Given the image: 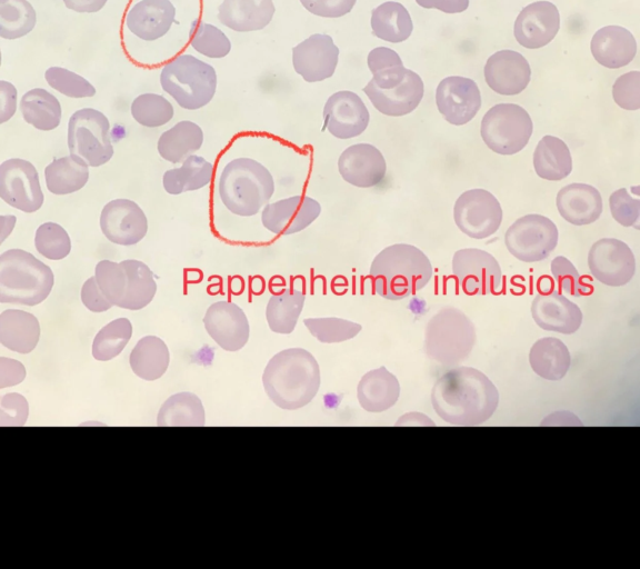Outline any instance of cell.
Listing matches in <instances>:
<instances>
[{
    "label": "cell",
    "mask_w": 640,
    "mask_h": 569,
    "mask_svg": "<svg viewBox=\"0 0 640 569\" xmlns=\"http://www.w3.org/2000/svg\"><path fill=\"white\" fill-rule=\"evenodd\" d=\"M453 219L464 234L473 239L492 236L502 221V209L497 198L484 189H471L459 196Z\"/></svg>",
    "instance_id": "obj_12"
},
{
    "label": "cell",
    "mask_w": 640,
    "mask_h": 569,
    "mask_svg": "<svg viewBox=\"0 0 640 569\" xmlns=\"http://www.w3.org/2000/svg\"><path fill=\"white\" fill-rule=\"evenodd\" d=\"M18 91L17 88L7 80L0 81V123L12 118L17 111Z\"/></svg>",
    "instance_id": "obj_58"
},
{
    "label": "cell",
    "mask_w": 640,
    "mask_h": 569,
    "mask_svg": "<svg viewBox=\"0 0 640 569\" xmlns=\"http://www.w3.org/2000/svg\"><path fill=\"white\" fill-rule=\"evenodd\" d=\"M37 24V12L28 0L0 1V37L16 40L29 34Z\"/></svg>",
    "instance_id": "obj_43"
},
{
    "label": "cell",
    "mask_w": 640,
    "mask_h": 569,
    "mask_svg": "<svg viewBox=\"0 0 640 569\" xmlns=\"http://www.w3.org/2000/svg\"><path fill=\"white\" fill-rule=\"evenodd\" d=\"M556 224L542 214H526L504 233L508 251L523 262H537L549 257L558 243Z\"/></svg>",
    "instance_id": "obj_11"
},
{
    "label": "cell",
    "mask_w": 640,
    "mask_h": 569,
    "mask_svg": "<svg viewBox=\"0 0 640 569\" xmlns=\"http://www.w3.org/2000/svg\"><path fill=\"white\" fill-rule=\"evenodd\" d=\"M34 247L47 259L61 260L71 251V240L63 227L44 222L36 231Z\"/></svg>",
    "instance_id": "obj_50"
},
{
    "label": "cell",
    "mask_w": 640,
    "mask_h": 569,
    "mask_svg": "<svg viewBox=\"0 0 640 569\" xmlns=\"http://www.w3.org/2000/svg\"><path fill=\"white\" fill-rule=\"evenodd\" d=\"M213 166L204 158L191 154L179 168L167 170L162 178L164 190L170 194L194 191L207 186L212 178Z\"/></svg>",
    "instance_id": "obj_40"
},
{
    "label": "cell",
    "mask_w": 640,
    "mask_h": 569,
    "mask_svg": "<svg viewBox=\"0 0 640 569\" xmlns=\"http://www.w3.org/2000/svg\"><path fill=\"white\" fill-rule=\"evenodd\" d=\"M81 301L92 312H103L112 307L99 288L94 276L88 278L82 284Z\"/></svg>",
    "instance_id": "obj_57"
},
{
    "label": "cell",
    "mask_w": 640,
    "mask_h": 569,
    "mask_svg": "<svg viewBox=\"0 0 640 569\" xmlns=\"http://www.w3.org/2000/svg\"><path fill=\"white\" fill-rule=\"evenodd\" d=\"M560 216L571 224H590L602 212L601 194L593 186L571 183L559 190L556 199Z\"/></svg>",
    "instance_id": "obj_28"
},
{
    "label": "cell",
    "mask_w": 640,
    "mask_h": 569,
    "mask_svg": "<svg viewBox=\"0 0 640 569\" xmlns=\"http://www.w3.org/2000/svg\"><path fill=\"white\" fill-rule=\"evenodd\" d=\"M127 273V289L119 308L140 310L148 306L157 291V283L150 268L142 261H121Z\"/></svg>",
    "instance_id": "obj_41"
},
{
    "label": "cell",
    "mask_w": 640,
    "mask_h": 569,
    "mask_svg": "<svg viewBox=\"0 0 640 569\" xmlns=\"http://www.w3.org/2000/svg\"><path fill=\"white\" fill-rule=\"evenodd\" d=\"M169 361L168 347L156 336H146L140 339L129 358L132 371L148 381L159 379L166 372Z\"/></svg>",
    "instance_id": "obj_38"
},
{
    "label": "cell",
    "mask_w": 640,
    "mask_h": 569,
    "mask_svg": "<svg viewBox=\"0 0 640 569\" xmlns=\"http://www.w3.org/2000/svg\"><path fill=\"white\" fill-rule=\"evenodd\" d=\"M54 284L49 266L22 249L0 256V302L36 306L46 300Z\"/></svg>",
    "instance_id": "obj_6"
},
{
    "label": "cell",
    "mask_w": 640,
    "mask_h": 569,
    "mask_svg": "<svg viewBox=\"0 0 640 569\" xmlns=\"http://www.w3.org/2000/svg\"><path fill=\"white\" fill-rule=\"evenodd\" d=\"M24 121L41 131L56 129L61 121L62 108L56 96L43 88L23 93L19 104Z\"/></svg>",
    "instance_id": "obj_37"
},
{
    "label": "cell",
    "mask_w": 640,
    "mask_h": 569,
    "mask_svg": "<svg viewBox=\"0 0 640 569\" xmlns=\"http://www.w3.org/2000/svg\"><path fill=\"white\" fill-rule=\"evenodd\" d=\"M292 67L306 82H320L333 76L339 48L329 34L313 33L292 48Z\"/></svg>",
    "instance_id": "obj_16"
},
{
    "label": "cell",
    "mask_w": 640,
    "mask_h": 569,
    "mask_svg": "<svg viewBox=\"0 0 640 569\" xmlns=\"http://www.w3.org/2000/svg\"><path fill=\"white\" fill-rule=\"evenodd\" d=\"M362 90L380 113L401 117L412 112L419 106L424 86L421 77L408 69L406 78L398 86L379 89L368 82Z\"/></svg>",
    "instance_id": "obj_25"
},
{
    "label": "cell",
    "mask_w": 640,
    "mask_h": 569,
    "mask_svg": "<svg viewBox=\"0 0 640 569\" xmlns=\"http://www.w3.org/2000/svg\"><path fill=\"white\" fill-rule=\"evenodd\" d=\"M40 325L36 316L19 309H7L0 315V342L19 353H29L38 345Z\"/></svg>",
    "instance_id": "obj_31"
},
{
    "label": "cell",
    "mask_w": 640,
    "mask_h": 569,
    "mask_svg": "<svg viewBox=\"0 0 640 569\" xmlns=\"http://www.w3.org/2000/svg\"><path fill=\"white\" fill-rule=\"evenodd\" d=\"M100 228L109 241L120 246H133L144 238L148 220L134 201L114 199L103 207Z\"/></svg>",
    "instance_id": "obj_20"
},
{
    "label": "cell",
    "mask_w": 640,
    "mask_h": 569,
    "mask_svg": "<svg viewBox=\"0 0 640 569\" xmlns=\"http://www.w3.org/2000/svg\"><path fill=\"white\" fill-rule=\"evenodd\" d=\"M132 118L141 126L157 128L168 123L174 113L172 103L158 93H142L130 106Z\"/></svg>",
    "instance_id": "obj_46"
},
{
    "label": "cell",
    "mask_w": 640,
    "mask_h": 569,
    "mask_svg": "<svg viewBox=\"0 0 640 569\" xmlns=\"http://www.w3.org/2000/svg\"><path fill=\"white\" fill-rule=\"evenodd\" d=\"M536 173L546 180L559 181L572 170V158L568 146L553 136H544L533 152Z\"/></svg>",
    "instance_id": "obj_36"
},
{
    "label": "cell",
    "mask_w": 640,
    "mask_h": 569,
    "mask_svg": "<svg viewBox=\"0 0 640 569\" xmlns=\"http://www.w3.org/2000/svg\"><path fill=\"white\" fill-rule=\"evenodd\" d=\"M550 269L560 292L564 291L574 297L590 295L592 292L593 287L583 281V277L579 274L576 267L566 257H556L551 261Z\"/></svg>",
    "instance_id": "obj_52"
},
{
    "label": "cell",
    "mask_w": 640,
    "mask_h": 569,
    "mask_svg": "<svg viewBox=\"0 0 640 569\" xmlns=\"http://www.w3.org/2000/svg\"><path fill=\"white\" fill-rule=\"evenodd\" d=\"M531 70L527 59L513 50H500L486 62L484 79L497 93L514 96L522 92L530 81Z\"/></svg>",
    "instance_id": "obj_24"
},
{
    "label": "cell",
    "mask_w": 640,
    "mask_h": 569,
    "mask_svg": "<svg viewBox=\"0 0 640 569\" xmlns=\"http://www.w3.org/2000/svg\"><path fill=\"white\" fill-rule=\"evenodd\" d=\"M588 266L593 278L611 287L627 284L636 272L633 252L627 243L614 238H602L591 246Z\"/></svg>",
    "instance_id": "obj_15"
},
{
    "label": "cell",
    "mask_w": 640,
    "mask_h": 569,
    "mask_svg": "<svg viewBox=\"0 0 640 569\" xmlns=\"http://www.w3.org/2000/svg\"><path fill=\"white\" fill-rule=\"evenodd\" d=\"M370 24L377 38L391 43L406 41L413 30L409 11L397 1H386L374 8Z\"/></svg>",
    "instance_id": "obj_33"
},
{
    "label": "cell",
    "mask_w": 640,
    "mask_h": 569,
    "mask_svg": "<svg viewBox=\"0 0 640 569\" xmlns=\"http://www.w3.org/2000/svg\"><path fill=\"white\" fill-rule=\"evenodd\" d=\"M203 323L209 336L227 351L240 350L250 336L246 313L231 301L212 303L203 317Z\"/></svg>",
    "instance_id": "obj_21"
},
{
    "label": "cell",
    "mask_w": 640,
    "mask_h": 569,
    "mask_svg": "<svg viewBox=\"0 0 640 569\" xmlns=\"http://www.w3.org/2000/svg\"><path fill=\"white\" fill-rule=\"evenodd\" d=\"M0 388L20 383L26 376L24 367L20 361L0 358Z\"/></svg>",
    "instance_id": "obj_59"
},
{
    "label": "cell",
    "mask_w": 640,
    "mask_h": 569,
    "mask_svg": "<svg viewBox=\"0 0 640 569\" xmlns=\"http://www.w3.org/2000/svg\"><path fill=\"white\" fill-rule=\"evenodd\" d=\"M399 395L398 379L386 367L364 373L357 389L360 406L369 412L388 410L397 402Z\"/></svg>",
    "instance_id": "obj_30"
},
{
    "label": "cell",
    "mask_w": 640,
    "mask_h": 569,
    "mask_svg": "<svg viewBox=\"0 0 640 569\" xmlns=\"http://www.w3.org/2000/svg\"><path fill=\"white\" fill-rule=\"evenodd\" d=\"M474 342V326L458 308L443 307L427 323L424 352L443 366L463 361Z\"/></svg>",
    "instance_id": "obj_8"
},
{
    "label": "cell",
    "mask_w": 640,
    "mask_h": 569,
    "mask_svg": "<svg viewBox=\"0 0 640 569\" xmlns=\"http://www.w3.org/2000/svg\"><path fill=\"white\" fill-rule=\"evenodd\" d=\"M436 103L444 120L454 126L468 123L481 107L477 83L464 77L442 79L436 90Z\"/></svg>",
    "instance_id": "obj_19"
},
{
    "label": "cell",
    "mask_w": 640,
    "mask_h": 569,
    "mask_svg": "<svg viewBox=\"0 0 640 569\" xmlns=\"http://www.w3.org/2000/svg\"><path fill=\"white\" fill-rule=\"evenodd\" d=\"M452 273L459 288L468 296L496 293L502 283L501 268L497 259L477 248L456 251Z\"/></svg>",
    "instance_id": "obj_13"
},
{
    "label": "cell",
    "mask_w": 640,
    "mask_h": 569,
    "mask_svg": "<svg viewBox=\"0 0 640 569\" xmlns=\"http://www.w3.org/2000/svg\"><path fill=\"white\" fill-rule=\"evenodd\" d=\"M609 207L618 223L639 229L640 200L633 198L626 188H620L611 193Z\"/></svg>",
    "instance_id": "obj_53"
},
{
    "label": "cell",
    "mask_w": 640,
    "mask_h": 569,
    "mask_svg": "<svg viewBox=\"0 0 640 569\" xmlns=\"http://www.w3.org/2000/svg\"><path fill=\"white\" fill-rule=\"evenodd\" d=\"M338 170L346 182L358 188H371L383 180L387 163L377 147L361 142L342 151L338 159Z\"/></svg>",
    "instance_id": "obj_22"
},
{
    "label": "cell",
    "mask_w": 640,
    "mask_h": 569,
    "mask_svg": "<svg viewBox=\"0 0 640 569\" xmlns=\"http://www.w3.org/2000/svg\"><path fill=\"white\" fill-rule=\"evenodd\" d=\"M206 423V413L201 400L191 392H179L169 397L161 406L158 426H197Z\"/></svg>",
    "instance_id": "obj_42"
},
{
    "label": "cell",
    "mask_w": 640,
    "mask_h": 569,
    "mask_svg": "<svg viewBox=\"0 0 640 569\" xmlns=\"http://www.w3.org/2000/svg\"><path fill=\"white\" fill-rule=\"evenodd\" d=\"M68 148L90 167L107 163L113 156L108 118L93 108L73 112L68 122Z\"/></svg>",
    "instance_id": "obj_10"
},
{
    "label": "cell",
    "mask_w": 640,
    "mask_h": 569,
    "mask_svg": "<svg viewBox=\"0 0 640 569\" xmlns=\"http://www.w3.org/2000/svg\"><path fill=\"white\" fill-rule=\"evenodd\" d=\"M532 130V120L522 107L514 103H499L483 116L480 132L490 150L509 156L527 146Z\"/></svg>",
    "instance_id": "obj_9"
},
{
    "label": "cell",
    "mask_w": 640,
    "mask_h": 569,
    "mask_svg": "<svg viewBox=\"0 0 640 569\" xmlns=\"http://www.w3.org/2000/svg\"><path fill=\"white\" fill-rule=\"evenodd\" d=\"M262 382L270 400L281 409L296 410L308 405L320 387V370L314 357L302 348L276 353L264 368Z\"/></svg>",
    "instance_id": "obj_3"
},
{
    "label": "cell",
    "mask_w": 640,
    "mask_h": 569,
    "mask_svg": "<svg viewBox=\"0 0 640 569\" xmlns=\"http://www.w3.org/2000/svg\"><path fill=\"white\" fill-rule=\"evenodd\" d=\"M369 276L377 295L396 301L421 290L432 277V266L417 247L394 243L374 257Z\"/></svg>",
    "instance_id": "obj_4"
},
{
    "label": "cell",
    "mask_w": 640,
    "mask_h": 569,
    "mask_svg": "<svg viewBox=\"0 0 640 569\" xmlns=\"http://www.w3.org/2000/svg\"><path fill=\"white\" fill-rule=\"evenodd\" d=\"M310 13L321 18H340L353 9L357 0H299Z\"/></svg>",
    "instance_id": "obj_56"
},
{
    "label": "cell",
    "mask_w": 640,
    "mask_h": 569,
    "mask_svg": "<svg viewBox=\"0 0 640 569\" xmlns=\"http://www.w3.org/2000/svg\"><path fill=\"white\" fill-rule=\"evenodd\" d=\"M44 79L49 87L69 98L82 99L96 94V88L89 80L63 67H49L44 71Z\"/></svg>",
    "instance_id": "obj_49"
},
{
    "label": "cell",
    "mask_w": 640,
    "mask_h": 569,
    "mask_svg": "<svg viewBox=\"0 0 640 569\" xmlns=\"http://www.w3.org/2000/svg\"><path fill=\"white\" fill-rule=\"evenodd\" d=\"M560 14L549 1H537L524 7L518 14L513 33L524 48L538 49L548 44L558 33Z\"/></svg>",
    "instance_id": "obj_23"
},
{
    "label": "cell",
    "mask_w": 640,
    "mask_h": 569,
    "mask_svg": "<svg viewBox=\"0 0 640 569\" xmlns=\"http://www.w3.org/2000/svg\"><path fill=\"white\" fill-rule=\"evenodd\" d=\"M16 221L17 219L13 214L0 217V242H3L4 239L11 233Z\"/></svg>",
    "instance_id": "obj_62"
},
{
    "label": "cell",
    "mask_w": 640,
    "mask_h": 569,
    "mask_svg": "<svg viewBox=\"0 0 640 569\" xmlns=\"http://www.w3.org/2000/svg\"><path fill=\"white\" fill-rule=\"evenodd\" d=\"M219 197L233 214H257L271 199L274 180L270 171L251 158H236L223 168L218 182Z\"/></svg>",
    "instance_id": "obj_5"
},
{
    "label": "cell",
    "mask_w": 640,
    "mask_h": 569,
    "mask_svg": "<svg viewBox=\"0 0 640 569\" xmlns=\"http://www.w3.org/2000/svg\"><path fill=\"white\" fill-rule=\"evenodd\" d=\"M160 86L181 108L206 107L217 90L216 69L203 60L181 53L160 68Z\"/></svg>",
    "instance_id": "obj_7"
},
{
    "label": "cell",
    "mask_w": 640,
    "mask_h": 569,
    "mask_svg": "<svg viewBox=\"0 0 640 569\" xmlns=\"http://www.w3.org/2000/svg\"><path fill=\"white\" fill-rule=\"evenodd\" d=\"M190 47L207 58L221 59L230 53L231 41L221 29L201 20L191 36Z\"/></svg>",
    "instance_id": "obj_48"
},
{
    "label": "cell",
    "mask_w": 640,
    "mask_h": 569,
    "mask_svg": "<svg viewBox=\"0 0 640 569\" xmlns=\"http://www.w3.org/2000/svg\"><path fill=\"white\" fill-rule=\"evenodd\" d=\"M132 336V325L127 318H118L102 327L92 343V356L99 361L117 357Z\"/></svg>",
    "instance_id": "obj_45"
},
{
    "label": "cell",
    "mask_w": 640,
    "mask_h": 569,
    "mask_svg": "<svg viewBox=\"0 0 640 569\" xmlns=\"http://www.w3.org/2000/svg\"><path fill=\"white\" fill-rule=\"evenodd\" d=\"M276 12L273 0H222L218 7L219 22L236 32L264 29Z\"/></svg>",
    "instance_id": "obj_27"
},
{
    "label": "cell",
    "mask_w": 640,
    "mask_h": 569,
    "mask_svg": "<svg viewBox=\"0 0 640 569\" xmlns=\"http://www.w3.org/2000/svg\"><path fill=\"white\" fill-rule=\"evenodd\" d=\"M370 113L362 99L353 91L332 93L323 107L327 131L338 139H351L367 129Z\"/></svg>",
    "instance_id": "obj_17"
},
{
    "label": "cell",
    "mask_w": 640,
    "mask_h": 569,
    "mask_svg": "<svg viewBox=\"0 0 640 569\" xmlns=\"http://www.w3.org/2000/svg\"><path fill=\"white\" fill-rule=\"evenodd\" d=\"M531 315L540 328L563 335L576 332L582 322L580 308L558 291L537 295Z\"/></svg>",
    "instance_id": "obj_26"
},
{
    "label": "cell",
    "mask_w": 640,
    "mask_h": 569,
    "mask_svg": "<svg viewBox=\"0 0 640 569\" xmlns=\"http://www.w3.org/2000/svg\"><path fill=\"white\" fill-rule=\"evenodd\" d=\"M44 178L51 193L69 194L86 186L89 180V164L78 156H64L46 167Z\"/></svg>",
    "instance_id": "obj_34"
},
{
    "label": "cell",
    "mask_w": 640,
    "mask_h": 569,
    "mask_svg": "<svg viewBox=\"0 0 640 569\" xmlns=\"http://www.w3.org/2000/svg\"><path fill=\"white\" fill-rule=\"evenodd\" d=\"M303 323L317 340L324 343L352 339L362 329L360 323L337 317L307 318Z\"/></svg>",
    "instance_id": "obj_47"
},
{
    "label": "cell",
    "mask_w": 640,
    "mask_h": 569,
    "mask_svg": "<svg viewBox=\"0 0 640 569\" xmlns=\"http://www.w3.org/2000/svg\"><path fill=\"white\" fill-rule=\"evenodd\" d=\"M424 9H438L446 13H459L469 7V0H416Z\"/></svg>",
    "instance_id": "obj_60"
},
{
    "label": "cell",
    "mask_w": 640,
    "mask_h": 569,
    "mask_svg": "<svg viewBox=\"0 0 640 569\" xmlns=\"http://www.w3.org/2000/svg\"><path fill=\"white\" fill-rule=\"evenodd\" d=\"M636 52V39L623 27H603L591 39V53L596 61L606 68L617 69L627 66Z\"/></svg>",
    "instance_id": "obj_29"
},
{
    "label": "cell",
    "mask_w": 640,
    "mask_h": 569,
    "mask_svg": "<svg viewBox=\"0 0 640 569\" xmlns=\"http://www.w3.org/2000/svg\"><path fill=\"white\" fill-rule=\"evenodd\" d=\"M67 9L78 13H96L107 4L108 0H62Z\"/></svg>",
    "instance_id": "obj_61"
},
{
    "label": "cell",
    "mask_w": 640,
    "mask_h": 569,
    "mask_svg": "<svg viewBox=\"0 0 640 569\" xmlns=\"http://www.w3.org/2000/svg\"><path fill=\"white\" fill-rule=\"evenodd\" d=\"M29 413L26 398L18 393H7L0 401V425L22 426Z\"/></svg>",
    "instance_id": "obj_55"
},
{
    "label": "cell",
    "mask_w": 640,
    "mask_h": 569,
    "mask_svg": "<svg viewBox=\"0 0 640 569\" xmlns=\"http://www.w3.org/2000/svg\"><path fill=\"white\" fill-rule=\"evenodd\" d=\"M0 197L22 212L38 211L44 197L36 167L19 158L3 161L0 166Z\"/></svg>",
    "instance_id": "obj_14"
},
{
    "label": "cell",
    "mask_w": 640,
    "mask_h": 569,
    "mask_svg": "<svg viewBox=\"0 0 640 569\" xmlns=\"http://www.w3.org/2000/svg\"><path fill=\"white\" fill-rule=\"evenodd\" d=\"M202 8V0H128L119 24L124 57L137 68H161L190 46Z\"/></svg>",
    "instance_id": "obj_1"
},
{
    "label": "cell",
    "mask_w": 640,
    "mask_h": 569,
    "mask_svg": "<svg viewBox=\"0 0 640 569\" xmlns=\"http://www.w3.org/2000/svg\"><path fill=\"white\" fill-rule=\"evenodd\" d=\"M0 1H3V0H0Z\"/></svg>",
    "instance_id": "obj_63"
},
{
    "label": "cell",
    "mask_w": 640,
    "mask_h": 569,
    "mask_svg": "<svg viewBox=\"0 0 640 569\" xmlns=\"http://www.w3.org/2000/svg\"><path fill=\"white\" fill-rule=\"evenodd\" d=\"M304 300V291L294 288H286L272 295L266 308L269 328L276 333H291L297 326Z\"/></svg>",
    "instance_id": "obj_39"
},
{
    "label": "cell",
    "mask_w": 640,
    "mask_h": 569,
    "mask_svg": "<svg viewBox=\"0 0 640 569\" xmlns=\"http://www.w3.org/2000/svg\"><path fill=\"white\" fill-rule=\"evenodd\" d=\"M321 213L320 203L309 196H292L267 203L261 222L270 232L289 236L309 227Z\"/></svg>",
    "instance_id": "obj_18"
},
{
    "label": "cell",
    "mask_w": 640,
    "mask_h": 569,
    "mask_svg": "<svg viewBox=\"0 0 640 569\" xmlns=\"http://www.w3.org/2000/svg\"><path fill=\"white\" fill-rule=\"evenodd\" d=\"M202 143V129L192 121L182 120L160 136L157 149L164 160L179 163L198 151Z\"/></svg>",
    "instance_id": "obj_32"
},
{
    "label": "cell",
    "mask_w": 640,
    "mask_h": 569,
    "mask_svg": "<svg viewBox=\"0 0 640 569\" xmlns=\"http://www.w3.org/2000/svg\"><path fill=\"white\" fill-rule=\"evenodd\" d=\"M431 402L442 420L457 426H477L493 415L499 403V392L481 371L458 367L436 381Z\"/></svg>",
    "instance_id": "obj_2"
},
{
    "label": "cell",
    "mask_w": 640,
    "mask_h": 569,
    "mask_svg": "<svg viewBox=\"0 0 640 569\" xmlns=\"http://www.w3.org/2000/svg\"><path fill=\"white\" fill-rule=\"evenodd\" d=\"M529 361L538 376L557 381L566 376L570 367V353L561 340L546 337L533 343L530 349Z\"/></svg>",
    "instance_id": "obj_35"
},
{
    "label": "cell",
    "mask_w": 640,
    "mask_h": 569,
    "mask_svg": "<svg viewBox=\"0 0 640 569\" xmlns=\"http://www.w3.org/2000/svg\"><path fill=\"white\" fill-rule=\"evenodd\" d=\"M616 103L626 110L640 108V72L631 71L620 76L612 87Z\"/></svg>",
    "instance_id": "obj_54"
},
{
    "label": "cell",
    "mask_w": 640,
    "mask_h": 569,
    "mask_svg": "<svg viewBox=\"0 0 640 569\" xmlns=\"http://www.w3.org/2000/svg\"><path fill=\"white\" fill-rule=\"evenodd\" d=\"M367 64L372 73L369 81L379 89H388L398 86L407 76L400 56L388 47H377L367 57Z\"/></svg>",
    "instance_id": "obj_44"
},
{
    "label": "cell",
    "mask_w": 640,
    "mask_h": 569,
    "mask_svg": "<svg viewBox=\"0 0 640 569\" xmlns=\"http://www.w3.org/2000/svg\"><path fill=\"white\" fill-rule=\"evenodd\" d=\"M94 277L106 298L119 307L127 289V273L121 262L101 260L96 264Z\"/></svg>",
    "instance_id": "obj_51"
}]
</instances>
